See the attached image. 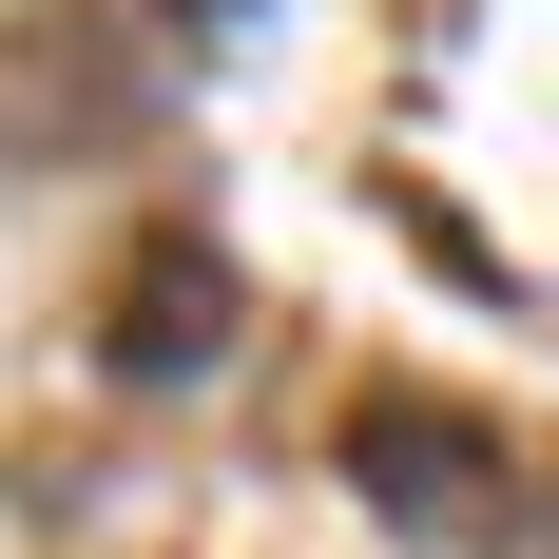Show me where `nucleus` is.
Returning a JSON list of instances; mask_svg holds the SVG:
<instances>
[{"label":"nucleus","instance_id":"nucleus-1","mask_svg":"<svg viewBox=\"0 0 559 559\" xmlns=\"http://www.w3.org/2000/svg\"><path fill=\"white\" fill-rule=\"evenodd\" d=\"M231 329V271H213V231H135L97 289V347H116V386H174V367H213Z\"/></svg>","mask_w":559,"mask_h":559},{"label":"nucleus","instance_id":"nucleus-2","mask_svg":"<svg viewBox=\"0 0 559 559\" xmlns=\"http://www.w3.org/2000/svg\"><path fill=\"white\" fill-rule=\"evenodd\" d=\"M347 463H367L386 502H463V483H483V425H444V405H347Z\"/></svg>","mask_w":559,"mask_h":559},{"label":"nucleus","instance_id":"nucleus-3","mask_svg":"<svg viewBox=\"0 0 559 559\" xmlns=\"http://www.w3.org/2000/svg\"><path fill=\"white\" fill-rule=\"evenodd\" d=\"M174 20H231V0H174Z\"/></svg>","mask_w":559,"mask_h":559}]
</instances>
